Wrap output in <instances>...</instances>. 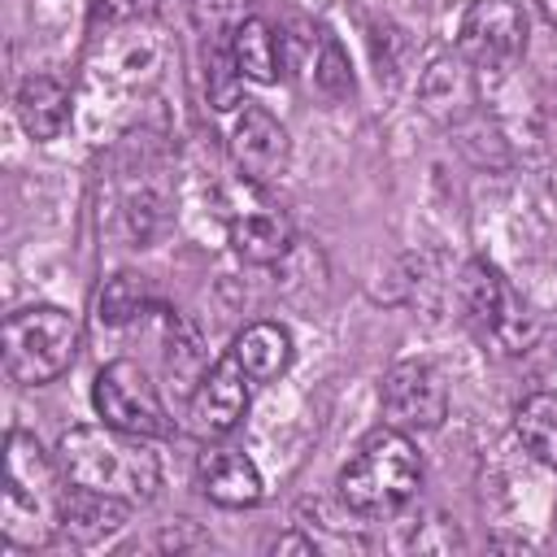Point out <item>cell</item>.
<instances>
[{
    "label": "cell",
    "instance_id": "obj_1",
    "mask_svg": "<svg viewBox=\"0 0 557 557\" xmlns=\"http://www.w3.org/2000/svg\"><path fill=\"white\" fill-rule=\"evenodd\" d=\"M57 461L74 487L117 496L126 505H144L161 487V461L148 448V435L117 431L109 422L70 426L57 440Z\"/></svg>",
    "mask_w": 557,
    "mask_h": 557
},
{
    "label": "cell",
    "instance_id": "obj_2",
    "mask_svg": "<svg viewBox=\"0 0 557 557\" xmlns=\"http://www.w3.org/2000/svg\"><path fill=\"white\" fill-rule=\"evenodd\" d=\"M70 479L35 435L9 431L4 444V487H0V531L17 548H39L61 531Z\"/></svg>",
    "mask_w": 557,
    "mask_h": 557
},
{
    "label": "cell",
    "instance_id": "obj_3",
    "mask_svg": "<svg viewBox=\"0 0 557 557\" xmlns=\"http://www.w3.org/2000/svg\"><path fill=\"white\" fill-rule=\"evenodd\" d=\"M339 500L361 518H383L405 509L422 487V457L413 440L396 426H379L339 470Z\"/></svg>",
    "mask_w": 557,
    "mask_h": 557
},
{
    "label": "cell",
    "instance_id": "obj_4",
    "mask_svg": "<svg viewBox=\"0 0 557 557\" xmlns=\"http://www.w3.org/2000/svg\"><path fill=\"white\" fill-rule=\"evenodd\" d=\"M78 318L61 305H26L4 318V370L22 387H44L70 370Z\"/></svg>",
    "mask_w": 557,
    "mask_h": 557
},
{
    "label": "cell",
    "instance_id": "obj_5",
    "mask_svg": "<svg viewBox=\"0 0 557 557\" xmlns=\"http://www.w3.org/2000/svg\"><path fill=\"white\" fill-rule=\"evenodd\" d=\"M457 300L466 322L474 326V335L483 344H492L496 352L513 357L527 352L535 339V313L527 309V300L513 292V283L492 265V261H466L461 278H457Z\"/></svg>",
    "mask_w": 557,
    "mask_h": 557
},
{
    "label": "cell",
    "instance_id": "obj_6",
    "mask_svg": "<svg viewBox=\"0 0 557 557\" xmlns=\"http://www.w3.org/2000/svg\"><path fill=\"white\" fill-rule=\"evenodd\" d=\"M91 405H96L100 422H109L117 431L148 435V440L170 435V413L161 405V392L139 361L117 357V361L100 366V374L91 383Z\"/></svg>",
    "mask_w": 557,
    "mask_h": 557
},
{
    "label": "cell",
    "instance_id": "obj_7",
    "mask_svg": "<svg viewBox=\"0 0 557 557\" xmlns=\"http://www.w3.org/2000/svg\"><path fill=\"white\" fill-rule=\"evenodd\" d=\"M457 48L479 70H509L527 52V13L518 0H470L457 26Z\"/></svg>",
    "mask_w": 557,
    "mask_h": 557
},
{
    "label": "cell",
    "instance_id": "obj_8",
    "mask_svg": "<svg viewBox=\"0 0 557 557\" xmlns=\"http://www.w3.org/2000/svg\"><path fill=\"white\" fill-rule=\"evenodd\" d=\"M383 400V418L387 426L413 435V431H435L448 418V383L435 366L426 361H396L383 374L379 387Z\"/></svg>",
    "mask_w": 557,
    "mask_h": 557
},
{
    "label": "cell",
    "instance_id": "obj_9",
    "mask_svg": "<svg viewBox=\"0 0 557 557\" xmlns=\"http://www.w3.org/2000/svg\"><path fill=\"white\" fill-rule=\"evenodd\" d=\"M248 387H252V379L239 370V361L231 352L218 357L200 374V383L187 392V431L200 440L231 435L248 413Z\"/></svg>",
    "mask_w": 557,
    "mask_h": 557
},
{
    "label": "cell",
    "instance_id": "obj_10",
    "mask_svg": "<svg viewBox=\"0 0 557 557\" xmlns=\"http://www.w3.org/2000/svg\"><path fill=\"white\" fill-rule=\"evenodd\" d=\"M226 144H231V157L235 165L252 178V183H274L287 174V161H292V139L283 131V122L261 109V104H239L235 117H231V131H226Z\"/></svg>",
    "mask_w": 557,
    "mask_h": 557
},
{
    "label": "cell",
    "instance_id": "obj_11",
    "mask_svg": "<svg viewBox=\"0 0 557 557\" xmlns=\"http://www.w3.org/2000/svg\"><path fill=\"white\" fill-rule=\"evenodd\" d=\"M200 492L222 509H248L261 500V470L235 448H209L200 457Z\"/></svg>",
    "mask_w": 557,
    "mask_h": 557
},
{
    "label": "cell",
    "instance_id": "obj_12",
    "mask_svg": "<svg viewBox=\"0 0 557 557\" xmlns=\"http://www.w3.org/2000/svg\"><path fill=\"white\" fill-rule=\"evenodd\" d=\"M231 248L235 257L252 261V265H274L287 257L292 248V222L278 213V209H244L231 218Z\"/></svg>",
    "mask_w": 557,
    "mask_h": 557
},
{
    "label": "cell",
    "instance_id": "obj_13",
    "mask_svg": "<svg viewBox=\"0 0 557 557\" xmlns=\"http://www.w3.org/2000/svg\"><path fill=\"white\" fill-rule=\"evenodd\" d=\"M13 104H17V122L30 139H57L70 122V91L52 74H26Z\"/></svg>",
    "mask_w": 557,
    "mask_h": 557
},
{
    "label": "cell",
    "instance_id": "obj_14",
    "mask_svg": "<svg viewBox=\"0 0 557 557\" xmlns=\"http://www.w3.org/2000/svg\"><path fill=\"white\" fill-rule=\"evenodd\" d=\"M226 352L239 361V370H244L252 383H274V379L292 366V335H287V326H278V322H248V326L231 339Z\"/></svg>",
    "mask_w": 557,
    "mask_h": 557
},
{
    "label": "cell",
    "instance_id": "obj_15",
    "mask_svg": "<svg viewBox=\"0 0 557 557\" xmlns=\"http://www.w3.org/2000/svg\"><path fill=\"white\" fill-rule=\"evenodd\" d=\"M226 48H231V57H235L244 78H252V83H278L283 78V44H278V35H274V26L265 17H257V13L244 17L231 30Z\"/></svg>",
    "mask_w": 557,
    "mask_h": 557
},
{
    "label": "cell",
    "instance_id": "obj_16",
    "mask_svg": "<svg viewBox=\"0 0 557 557\" xmlns=\"http://www.w3.org/2000/svg\"><path fill=\"white\" fill-rule=\"evenodd\" d=\"M131 505L117 500V496H100V492H87V487H74L70 483V496H65V513H61V531L74 535L78 544H96L104 540L109 531H117L126 522Z\"/></svg>",
    "mask_w": 557,
    "mask_h": 557
},
{
    "label": "cell",
    "instance_id": "obj_17",
    "mask_svg": "<svg viewBox=\"0 0 557 557\" xmlns=\"http://www.w3.org/2000/svg\"><path fill=\"white\" fill-rule=\"evenodd\" d=\"M513 431L522 440V448L544 461V466H557V396L553 392H535L518 405L513 413Z\"/></svg>",
    "mask_w": 557,
    "mask_h": 557
},
{
    "label": "cell",
    "instance_id": "obj_18",
    "mask_svg": "<svg viewBox=\"0 0 557 557\" xmlns=\"http://www.w3.org/2000/svg\"><path fill=\"white\" fill-rule=\"evenodd\" d=\"M96 309H100V322H109V326L135 322V318L148 309V283H144V274H131V270L113 274V278L100 287Z\"/></svg>",
    "mask_w": 557,
    "mask_h": 557
},
{
    "label": "cell",
    "instance_id": "obj_19",
    "mask_svg": "<svg viewBox=\"0 0 557 557\" xmlns=\"http://www.w3.org/2000/svg\"><path fill=\"white\" fill-rule=\"evenodd\" d=\"M205 87H209V104L213 109H239V87H244V74L226 48V39H213V48L205 52Z\"/></svg>",
    "mask_w": 557,
    "mask_h": 557
},
{
    "label": "cell",
    "instance_id": "obj_20",
    "mask_svg": "<svg viewBox=\"0 0 557 557\" xmlns=\"http://www.w3.org/2000/svg\"><path fill=\"white\" fill-rule=\"evenodd\" d=\"M165 370H170V379H178L183 392H191V387L200 383V374L209 370V361H205V352H200V335H196L191 322H174V331H170V352H165Z\"/></svg>",
    "mask_w": 557,
    "mask_h": 557
},
{
    "label": "cell",
    "instance_id": "obj_21",
    "mask_svg": "<svg viewBox=\"0 0 557 557\" xmlns=\"http://www.w3.org/2000/svg\"><path fill=\"white\" fill-rule=\"evenodd\" d=\"M313 87H318L322 96H331V100H339V96L352 91L348 57H344V48H339L331 35H322V44H318V52H313Z\"/></svg>",
    "mask_w": 557,
    "mask_h": 557
},
{
    "label": "cell",
    "instance_id": "obj_22",
    "mask_svg": "<svg viewBox=\"0 0 557 557\" xmlns=\"http://www.w3.org/2000/svg\"><path fill=\"white\" fill-rule=\"evenodd\" d=\"M191 17L205 35L213 39H231V30L252 17V0H191Z\"/></svg>",
    "mask_w": 557,
    "mask_h": 557
},
{
    "label": "cell",
    "instance_id": "obj_23",
    "mask_svg": "<svg viewBox=\"0 0 557 557\" xmlns=\"http://www.w3.org/2000/svg\"><path fill=\"white\" fill-rule=\"evenodd\" d=\"M274 553H313V540H305V535H283V540H274Z\"/></svg>",
    "mask_w": 557,
    "mask_h": 557
},
{
    "label": "cell",
    "instance_id": "obj_24",
    "mask_svg": "<svg viewBox=\"0 0 557 557\" xmlns=\"http://www.w3.org/2000/svg\"><path fill=\"white\" fill-rule=\"evenodd\" d=\"M535 4H540V13H544L553 26H557V0H535Z\"/></svg>",
    "mask_w": 557,
    "mask_h": 557
}]
</instances>
